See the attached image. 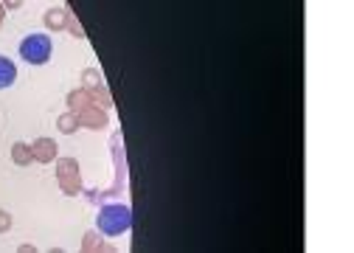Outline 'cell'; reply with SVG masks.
<instances>
[{
    "label": "cell",
    "instance_id": "1",
    "mask_svg": "<svg viewBox=\"0 0 354 253\" xmlns=\"http://www.w3.org/2000/svg\"><path fill=\"white\" fill-rule=\"evenodd\" d=\"M132 225V211L124 203H110L99 211V231L107 236H121Z\"/></svg>",
    "mask_w": 354,
    "mask_h": 253
},
{
    "label": "cell",
    "instance_id": "2",
    "mask_svg": "<svg viewBox=\"0 0 354 253\" xmlns=\"http://www.w3.org/2000/svg\"><path fill=\"white\" fill-rule=\"evenodd\" d=\"M51 37L48 34H28L23 42H20V57L28 62V65H46L51 59Z\"/></svg>",
    "mask_w": 354,
    "mask_h": 253
},
{
    "label": "cell",
    "instance_id": "3",
    "mask_svg": "<svg viewBox=\"0 0 354 253\" xmlns=\"http://www.w3.org/2000/svg\"><path fill=\"white\" fill-rule=\"evenodd\" d=\"M15 79H17V65L9 57H0V91L12 88Z\"/></svg>",
    "mask_w": 354,
    "mask_h": 253
}]
</instances>
